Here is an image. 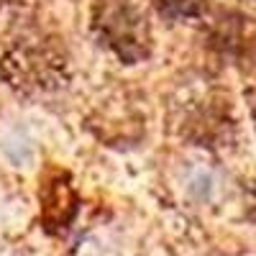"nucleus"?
<instances>
[{"instance_id": "obj_5", "label": "nucleus", "mask_w": 256, "mask_h": 256, "mask_svg": "<svg viewBox=\"0 0 256 256\" xmlns=\"http://www.w3.org/2000/svg\"><path fill=\"white\" fill-rule=\"evenodd\" d=\"M251 184H254V187H251V216L256 218V180H254Z\"/></svg>"}, {"instance_id": "obj_3", "label": "nucleus", "mask_w": 256, "mask_h": 256, "mask_svg": "<svg viewBox=\"0 0 256 256\" xmlns=\"http://www.w3.org/2000/svg\"><path fill=\"white\" fill-rule=\"evenodd\" d=\"M156 6L169 18H192L205 10V0H156Z\"/></svg>"}, {"instance_id": "obj_4", "label": "nucleus", "mask_w": 256, "mask_h": 256, "mask_svg": "<svg viewBox=\"0 0 256 256\" xmlns=\"http://www.w3.org/2000/svg\"><path fill=\"white\" fill-rule=\"evenodd\" d=\"M246 102H248V110H251V120H254V128H256V84L246 92Z\"/></svg>"}, {"instance_id": "obj_1", "label": "nucleus", "mask_w": 256, "mask_h": 256, "mask_svg": "<svg viewBox=\"0 0 256 256\" xmlns=\"http://www.w3.org/2000/svg\"><path fill=\"white\" fill-rule=\"evenodd\" d=\"M92 24L100 38L123 62L134 64L148 54L152 31L136 0H95Z\"/></svg>"}, {"instance_id": "obj_2", "label": "nucleus", "mask_w": 256, "mask_h": 256, "mask_svg": "<svg viewBox=\"0 0 256 256\" xmlns=\"http://www.w3.org/2000/svg\"><path fill=\"white\" fill-rule=\"evenodd\" d=\"M38 202H41V216H44L46 228L67 226L77 210V192L70 182V174L54 169L38 190Z\"/></svg>"}]
</instances>
